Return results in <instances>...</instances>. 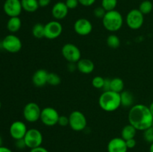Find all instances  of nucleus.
I'll list each match as a JSON object with an SVG mask.
<instances>
[{
    "label": "nucleus",
    "instance_id": "obj_1",
    "mask_svg": "<svg viewBox=\"0 0 153 152\" xmlns=\"http://www.w3.org/2000/svg\"><path fill=\"white\" fill-rule=\"evenodd\" d=\"M128 123L134 126L137 131H145L152 127L153 116L149 106L145 104H134L130 108L128 114Z\"/></svg>",
    "mask_w": 153,
    "mask_h": 152
},
{
    "label": "nucleus",
    "instance_id": "obj_2",
    "mask_svg": "<svg viewBox=\"0 0 153 152\" xmlns=\"http://www.w3.org/2000/svg\"><path fill=\"white\" fill-rule=\"evenodd\" d=\"M100 108L106 112H114L121 106L120 94L111 90L104 91L99 98Z\"/></svg>",
    "mask_w": 153,
    "mask_h": 152
},
{
    "label": "nucleus",
    "instance_id": "obj_3",
    "mask_svg": "<svg viewBox=\"0 0 153 152\" xmlns=\"http://www.w3.org/2000/svg\"><path fill=\"white\" fill-rule=\"evenodd\" d=\"M102 20L104 28L110 32L119 31L123 25V17L122 14L116 10L106 12Z\"/></svg>",
    "mask_w": 153,
    "mask_h": 152
},
{
    "label": "nucleus",
    "instance_id": "obj_4",
    "mask_svg": "<svg viewBox=\"0 0 153 152\" xmlns=\"http://www.w3.org/2000/svg\"><path fill=\"white\" fill-rule=\"evenodd\" d=\"M88 121L83 113L79 110L71 112L69 116V126L74 131H82L86 128Z\"/></svg>",
    "mask_w": 153,
    "mask_h": 152
},
{
    "label": "nucleus",
    "instance_id": "obj_5",
    "mask_svg": "<svg viewBox=\"0 0 153 152\" xmlns=\"http://www.w3.org/2000/svg\"><path fill=\"white\" fill-rule=\"evenodd\" d=\"M23 139L26 147L30 149L41 146L43 139V134L37 128L28 129Z\"/></svg>",
    "mask_w": 153,
    "mask_h": 152
},
{
    "label": "nucleus",
    "instance_id": "obj_6",
    "mask_svg": "<svg viewBox=\"0 0 153 152\" xmlns=\"http://www.w3.org/2000/svg\"><path fill=\"white\" fill-rule=\"evenodd\" d=\"M1 44V47L4 51L13 54L19 52L22 47L21 40L14 34H8L5 36Z\"/></svg>",
    "mask_w": 153,
    "mask_h": 152
},
{
    "label": "nucleus",
    "instance_id": "obj_7",
    "mask_svg": "<svg viewBox=\"0 0 153 152\" xmlns=\"http://www.w3.org/2000/svg\"><path fill=\"white\" fill-rule=\"evenodd\" d=\"M61 54L69 63H76L82 58V53L77 46L73 43H66L61 49Z\"/></svg>",
    "mask_w": 153,
    "mask_h": 152
},
{
    "label": "nucleus",
    "instance_id": "obj_8",
    "mask_svg": "<svg viewBox=\"0 0 153 152\" xmlns=\"http://www.w3.org/2000/svg\"><path fill=\"white\" fill-rule=\"evenodd\" d=\"M126 22L129 28L137 30L142 27L144 22V15L138 9H132L127 13Z\"/></svg>",
    "mask_w": 153,
    "mask_h": 152
},
{
    "label": "nucleus",
    "instance_id": "obj_9",
    "mask_svg": "<svg viewBox=\"0 0 153 152\" xmlns=\"http://www.w3.org/2000/svg\"><path fill=\"white\" fill-rule=\"evenodd\" d=\"M41 109L35 102H29L25 104L22 110V115L28 122H36L40 119Z\"/></svg>",
    "mask_w": 153,
    "mask_h": 152
},
{
    "label": "nucleus",
    "instance_id": "obj_10",
    "mask_svg": "<svg viewBox=\"0 0 153 152\" xmlns=\"http://www.w3.org/2000/svg\"><path fill=\"white\" fill-rule=\"evenodd\" d=\"M59 116L60 115L57 110L52 107H46L42 109L40 119L46 126L52 127L58 125Z\"/></svg>",
    "mask_w": 153,
    "mask_h": 152
},
{
    "label": "nucleus",
    "instance_id": "obj_11",
    "mask_svg": "<svg viewBox=\"0 0 153 152\" xmlns=\"http://www.w3.org/2000/svg\"><path fill=\"white\" fill-rule=\"evenodd\" d=\"M45 37L48 40H55L61 36L63 31V26L58 20L49 21L44 25Z\"/></svg>",
    "mask_w": 153,
    "mask_h": 152
},
{
    "label": "nucleus",
    "instance_id": "obj_12",
    "mask_svg": "<svg viewBox=\"0 0 153 152\" xmlns=\"http://www.w3.org/2000/svg\"><path fill=\"white\" fill-rule=\"evenodd\" d=\"M3 10L9 17L19 16L22 10L21 0H5L3 4Z\"/></svg>",
    "mask_w": 153,
    "mask_h": 152
},
{
    "label": "nucleus",
    "instance_id": "obj_13",
    "mask_svg": "<svg viewBox=\"0 0 153 152\" xmlns=\"http://www.w3.org/2000/svg\"><path fill=\"white\" fill-rule=\"evenodd\" d=\"M28 128L26 125L22 121H15L12 122L9 128V133L14 140L23 139L26 134Z\"/></svg>",
    "mask_w": 153,
    "mask_h": 152
},
{
    "label": "nucleus",
    "instance_id": "obj_14",
    "mask_svg": "<svg viewBox=\"0 0 153 152\" xmlns=\"http://www.w3.org/2000/svg\"><path fill=\"white\" fill-rule=\"evenodd\" d=\"M75 32L79 36H88L93 30V25L90 20L85 18H80L73 25Z\"/></svg>",
    "mask_w": 153,
    "mask_h": 152
},
{
    "label": "nucleus",
    "instance_id": "obj_15",
    "mask_svg": "<svg viewBox=\"0 0 153 152\" xmlns=\"http://www.w3.org/2000/svg\"><path fill=\"white\" fill-rule=\"evenodd\" d=\"M107 150L108 152H127L128 148L122 137H114L108 143Z\"/></svg>",
    "mask_w": 153,
    "mask_h": 152
},
{
    "label": "nucleus",
    "instance_id": "obj_16",
    "mask_svg": "<svg viewBox=\"0 0 153 152\" xmlns=\"http://www.w3.org/2000/svg\"><path fill=\"white\" fill-rule=\"evenodd\" d=\"M69 12L68 7L65 2L58 1L53 5L52 8V15L56 20H61L67 16Z\"/></svg>",
    "mask_w": 153,
    "mask_h": 152
},
{
    "label": "nucleus",
    "instance_id": "obj_17",
    "mask_svg": "<svg viewBox=\"0 0 153 152\" xmlns=\"http://www.w3.org/2000/svg\"><path fill=\"white\" fill-rule=\"evenodd\" d=\"M49 72L46 69H37L32 75V83L37 87H42L47 83Z\"/></svg>",
    "mask_w": 153,
    "mask_h": 152
},
{
    "label": "nucleus",
    "instance_id": "obj_18",
    "mask_svg": "<svg viewBox=\"0 0 153 152\" xmlns=\"http://www.w3.org/2000/svg\"><path fill=\"white\" fill-rule=\"evenodd\" d=\"M77 69L82 74H91L95 69V65L91 60L88 58H81L77 63Z\"/></svg>",
    "mask_w": 153,
    "mask_h": 152
},
{
    "label": "nucleus",
    "instance_id": "obj_19",
    "mask_svg": "<svg viewBox=\"0 0 153 152\" xmlns=\"http://www.w3.org/2000/svg\"><path fill=\"white\" fill-rule=\"evenodd\" d=\"M21 26H22V21L19 16L10 17L7 22V29L12 34L19 31Z\"/></svg>",
    "mask_w": 153,
    "mask_h": 152
},
{
    "label": "nucleus",
    "instance_id": "obj_20",
    "mask_svg": "<svg viewBox=\"0 0 153 152\" xmlns=\"http://www.w3.org/2000/svg\"><path fill=\"white\" fill-rule=\"evenodd\" d=\"M22 10L28 13H34L40 7L38 0H21Z\"/></svg>",
    "mask_w": 153,
    "mask_h": 152
},
{
    "label": "nucleus",
    "instance_id": "obj_21",
    "mask_svg": "<svg viewBox=\"0 0 153 152\" xmlns=\"http://www.w3.org/2000/svg\"><path fill=\"white\" fill-rule=\"evenodd\" d=\"M121 106L125 107H131L134 103V96L132 93L128 90H123L120 92Z\"/></svg>",
    "mask_w": 153,
    "mask_h": 152
},
{
    "label": "nucleus",
    "instance_id": "obj_22",
    "mask_svg": "<svg viewBox=\"0 0 153 152\" xmlns=\"http://www.w3.org/2000/svg\"><path fill=\"white\" fill-rule=\"evenodd\" d=\"M136 134H137V129L134 126L128 124L123 128L122 131H121V137L124 140H128L130 139L134 138Z\"/></svg>",
    "mask_w": 153,
    "mask_h": 152
},
{
    "label": "nucleus",
    "instance_id": "obj_23",
    "mask_svg": "<svg viewBox=\"0 0 153 152\" xmlns=\"http://www.w3.org/2000/svg\"><path fill=\"white\" fill-rule=\"evenodd\" d=\"M124 87H125V83L123 80L120 77H114L113 79H111L110 90L120 93L124 90Z\"/></svg>",
    "mask_w": 153,
    "mask_h": 152
},
{
    "label": "nucleus",
    "instance_id": "obj_24",
    "mask_svg": "<svg viewBox=\"0 0 153 152\" xmlns=\"http://www.w3.org/2000/svg\"><path fill=\"white\" fill-rule=\"evenodd\" d=\"M31 34L33 37L37 39H41L45 37V27L41 23H36L33 25L31 29Z\"/></svg>",
    "mask_w": 153,
    "mask_h": 152
},
{
    "label": "nucleus",
    "instance_id": "obj_25",
    "mask_svg": "<svg viewBox=\"0 0 153 152\" xmlns=\"http://www.w3.org/2000/svg\"><path fill=\"white\" fill-rule=\"evenodd\" d=\"M153 9V4L149 0H144L142 1L139 5L138 10L143 13V15L149 14L152 12Z\"/></svg>",
    "mask_w": 153,
    "mask_h": 152
},
{
    "label": "nucleus",
    "instance_id": "obj_26",
    "mask_svg": "<svg viewBox=\"0 0 153 152\" xmlns=\"http://www.w3.org/2000/svg\"><path fill=\"white\" fill-rule=\"evenodd\" d=\"M106 43H107V45L109 48L115 49H117L120 45V40L119 37L117 36L116 34H111L107 37Z\"/></svg>",
    "mask_w": 153,
    "mask_h": 152
},
{
    "label": "nucleus",
    "instance_id": "obj_27",
    "mask_svg": "<svg viewBox=\"0 0 153 152\" xmlns=\"http://www.w3.org/2000/svg\"><path fill=\"white\" fill-rule=\"evenodd\" d=\"M61 77L57 73L49 72L48 75L47 83L51 86H58L61 83Z\"/></svg>",
    "mask_w": 153,
    "mask_h": 152
},
{
    "label": "nucleus",
    "instance_id": "obj_28",
    "mask_svg": "<svg viewBox=\"0 0 153 152\" xmlns=\"http://www.w3.org/2000/svg\"><path fill=\"white\" fill-rule=\"evenodd\" d=\"M117 0H102V7L106 11L114 10L117 5Z\"/></svg>",
    "mask_w": 153,
    "mask_h": 152
},
{
    "label": "nucleus",
    "instance_id": "obj_29",
    "mask_svg": "<svg viewBox=\"0 0 153 152\" xmlns=\"http://www.w3.org/2000/svg\"><path fill=\"white\" fill-rule=\"evenodd\" d=\"M92 86L96 89H102L105 83V78L101 76H96L92 79Z\"/></svg>",
    "mask_w": 153,
    "mask_h": 152
},
{
    "label": "nucleus",
    "instance_id": "obj_30",
    "mask_svg": "<svg viewBox=\"0 0 153 152\" xmlns=\"http://www.w3.org/2000/svg\"><path fill=\"white\" fill-rule=\"evenodd\" d=\"M143 139L146 142L151 143L153 142V128L150 127V128H147L146 130L143 131Z\"/></svg>",
    "mask_w": 153,
    "mask_h": 152
},
{
    "label": "nucleus",
    "instance_id": "obj_31",
    "mask_svg": "<svg viewBox=\"0 0 153 152\" xmlns=\"http://www.w3.org/2000/svg\"><path fill=\"white\" fill-rule=\"evenodd\" d=\"M106 12L107 11H106V10H105L102 6H100V7H97L94 9V15L96 16V17L98 18V19H102V18L104 17L105 15Z\"/></svg>",
    "mask_w": 153,
    "mask_h": 152
},
{
    "label": "nucleus",
    "instance_id": "obj_32",
    "mask_svg": "<svg viewBox=\"0 0 153 152\" xmlns=\"http://www.w3.org/2000/svg\"><path fill=\"white\" fill-rule=\"evenodd\" d=\"M65 4L67 5V7H68V9H73L76 8L78 7V5L79 4V2L78 0H66L65 1Z\"/></svg>",
    "mask_w": 153,
    "mask_h": 152
},
{
    "label": "nucleus",
    "instance_id": "obj_33",
    "mask_svg": "<svg viewBox=\"0 0 153 152\" xmlns=\"http://www.w3.org/2000/svg\"><path fill=\"white\" fill-rule=\"evenodd\" d=\"M58 125L61 127H66L69 125V116H60L58 119Z\"/></svg>",
    "mask_w": 153,
    "mask_h": 152
},
{
    "label": "nucleus",
    "instance_id": "obj_34",
    "mask_svg": "<svg viewBox=\"0 0 153 152\" xmlns=\"http://www.w3.org/2000/svg\"><path fill=\"white\" fill-rule=\"evenodd\" d=\"M15 145L18 149H23L25 148H27L25 141H24V139L15 140Z\"/></svg>",
    "mask_w": 153,
    "mask_h": 152
},
{
    "label": "nucleus",
    "instance_id": "obj_35",
    "mask_svg": "<svg viewBox=\"0 0 153 152\" xmlns=\"http://www.w3.org/2000/svg\"><path fill=\"white\" fill-rule=\"evenodd\" d=\"M126 146L127 148H128V149L134 148L136 146V145H137V142H136L135 139L134 138L126 140Z\"/></svg>",
    "mask_w": 153,
    "mask_h": 152
},
{
    "label": "nucleus",
    "instance_id": "obj_36",
    "mask_svg": "<svg viewBox=\"0 0 153 152\" xmlns=\"http://www.w3.org/2000/svg\"><path fill=\"white\" fill-rule=\"evenodd\" d=\"M79 4L85 6V7H89V6L93 5L95 3L97 0H78Z\"/></svg>",
    "mask_w": 153,
    "mask_h": 152
},
{
    "label": "nucleus",
    "instance_id": "obj_37",
    "mask_svg": "<svg viewBox=\"0 0 153 152\" xmlns=\"http://www.w3.org/2000/svg\"><path fill=\"white\" fill-rule=\"evenodd\" d=\"M111 88V79L110 78H105L104 86H103L102 89L104 91L110 90Z\"/></svg>",
    "mask_w": 153,
    "mask_h": 152
},
{
    "label": "nucleus",
    "instance_id": "obj_38",
    "mask_svg": "<svg viewBox=\"0 0 153 152\" xmlns=\"http://www.w3.org/2000/svg\"><path fill=\"white\" fill-rule=\"evenodd\" d=\"M38 3L40 7H45L49 5V4L51 3V0H38Z\"/></svg>",
    "mask_w": 153,
    "mask_h": 152
},
{
    "label": "nucleus",
    "instance_id": "obj_39",
    "mask_svg": "<svg viewBox=\"0 0 153 152\" xmlns=\"http://www.w3.org/2000/svg\"><path fill=\"white\" fill-rule=\"evenodd\" d=\"M29 152H49V151L47 150V149L45 148L42 147V146H40V147L34 148L31 149Z\"/></svg>",
    "mask_w": 153,
    "mask_h": 152
},
{
    "label": "nucleus",
    "instance_id": "obj_40",
    "mask_svg": "<svg viewBox=\"0 0 153 152\" xmlns=\"http://www.w3.org/2000/svg\"><path fill=\"white\" fill-rule=\"evenodd\" d=\"M67 69L70 72H74L75 70L77 69V65L75 63H69Z\"/></svg>",
    "mask_w": 153,
    "mask_h": 152
},
{
    "label": "nucleus",
    "instance_id": "obj_41",
    "mask_svg": "<svg viewBox=\"0 0 153 152\" xmlns=\"http://www.w3.org/2000/svg\"><path fill=\"white\" fill-rule=\"evenodd\" d=\"M0 152H13L10 148L4 146H1L0 147Z\"/></svg>",
    "mask_w": 153,
    "mask_h": 152
},
{
    "label": "nucleus",
    "instance_id": "obj_42",
    "mask_svg": "<svg viewBox=\"0 0 153 152\" xmlns=\"http://www.w3.org/2000/svg\"><path fill=\"white\" fill-rule=\"evenodd\" d=\"M149 110H150L151 113H152V116H153V101H152V103H151L150 104H149Z\"/></svg>",
    "mask_w": 153,
    "mask_h": 152
},
{
    "label": "nucleus",
    "instance_id": "obj_43",
    "mask_svg": "<svg viewBox=\"0 0 153 152\" xmlns=\"http://www.w3.org/2000/svg\"><path fill=\"white\" fill-rule=\"evenodd\" d=\"M149 152H153V142L151 143L149 146Z\"/></svg>",
    "mask_w": 153,
    "mask_h": 152
},
{
    "label": "nucleus",
    "instance_id": "obj_44",
    "mask_svg": "<svg viewBox=\"0 0 153 152\" xmlns=\"http://www.w3.org/2000/svg\"><path fill=\"white\" fill-rule=\"evenodd\" d=\"M1 146H2V138H1V137L0 136V147Z\"/></svg>",
    "mask_w": 153,
    "mask_h": 152
},
{
    "label": "nucleus",
    "instance_id": "obj_45",
    "mask_svg": "<svg viewBox=\"0 0 153 152\" xmlns=\"http://www.w3.org/2000/svg\"><path fill=\"white\" fill-rule=\"evenodd\" d=\"M1 101H0V110H1Z\"/></svg>",
    "mask_w": 153,
    "mask_h": 152
},
{
    "label": "nucleus",
    "instance_id": "obj_46",
    "mask_svg": "<svg viewBox=\"0 0 153 152\" xmlns=\"http://www.w3.org/2000/svg\"><path fill=\"white\" fill-rule=\"evenodd\" d=\"M152 127L153 128V122H152Z\"/></svg>",
    "mask_w": 153,
    "mask_h": 152
}]
</instances>
